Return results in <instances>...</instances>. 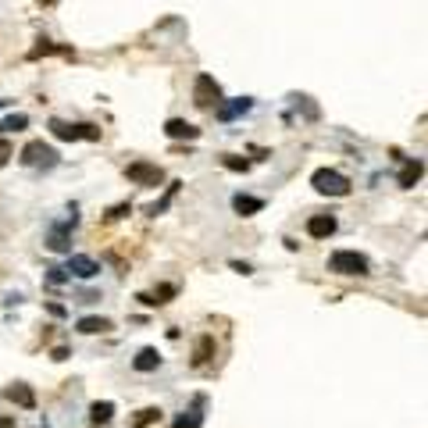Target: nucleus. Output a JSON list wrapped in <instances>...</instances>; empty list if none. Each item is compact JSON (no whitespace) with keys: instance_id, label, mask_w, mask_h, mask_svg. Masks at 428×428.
I'll return each instance as SVG.
<instances>
[{"instance_id":"6","label":"nucleus","mask_w":428,"mask_h":428,"mask_svg":"<svg viewBox=\"0 0 428 428\" xmlns=\"http://www.w3.org/2000/svg\"><path fill=\"white\" fill-rule=\"evenodd\" d=\"M125 175L136 186H157L160 179H165V172H160L157 165H150V160H132V165L125 168Z\"/></svg>"},{"instance_id":"10","label":"nucleus","mask_w":428,"mask_h":428,"mask_svg":"<svg viewBox=\"0 0 428 428\" xmlns=\"http://www.w3.org/2000/svg\"><path fill=\"white\" fill-rule=\"evenodd\" d=\"M4 400H11V403H18V407H25V410H32V407H36V393H32L25 382L8 386V389H4Z\"/></svg>"},{"instance_id":"8","label":"nucleus","mask_w":428,"mask_h":428,"mask_svg":"<svg viewBox=\"0 0 428 428\" xmlns=\"http://www.w3.org/2000/svg\"><path fill=\"white\" fill-rule=\"evenodd\" d=\"M203 407H207V396L196 393L193 403H189V410H182V417L175 421V428H200L203 424Z\"/></svg>"},{"instance_id":"28","label":"nucleus","mask_w":428,"mask_h":428,"mask_svg":"<svg viewBox=\"0 0 428 428\" xmlns=\"http://www.w3.org/2000/svg\"><path fill=\"white\" fill-rule=\"evenodd\" d=\"M125 210H129V203H122V207H111V214H107V218H122Z\"/></svg>"},{"instance_id":"26","label":"nucleus","mask_w":428,"mask_h":428,"mask_svg":"<svg viewBox=\"0 0 428 428\" xmlns=\"http://www.w3.org/2000/svg\"><path fill=\"white\" fill-rule=\"evenodd\" d=\"M8 157H11V143H8V139H0V168L8 165Z\"/></svg>"},{"instance_id":"15","label":"nucleus","mask_w":428,"mask_h":428,"mask_svg":"<svg viewBox=\"0 0 428 428\" xmlns=\"http://www.w3.org/2000/svg\"><path fill=\"white\" fill-rule=\"evenodd\" d=\"M210 357H214V336H200L193 346V367H203Z\"/></svg>"},{"instance_id":"29","label":"nucleus","mask_w":428,"mask_h":428,"mask_svg":"<svg viewBox=\"0 0 428 428\" xmlns=\"http://www.w3.org/2000/svg\"><path fill=\"white\" fill-rule=\"evenodd\" d=\"M0 428H18V424H15L11 417H0Z\"/></svg>"},{"instance_id":"16","label":"nucleus","mask_w":428,"mask_h":428,"mask_svg":"<svg viewBox=\"0 0 428 428\" xmlns=\"http://www.w3.org/2000/svg\"><path fill=\"white\" fill-rule=\"evenodd\" d=\"M89 417H93V424H107L115 417V403L111 400H96V403H89Z\"/></svg>"},{"instance_id":"23","label":"nucleus","mask_w":428,"mask_h":428,"mask_svg":"<svg viewBox=\"0 0 428 428\" xmlns=\"http://www.w3.org/2000/svg\"><path fill=\"white\" fill-rule=\"evenodd\" d=\"M25 125H29V118H25V115H11V118H4V125H0V129L18 132V129H25Z\"/></svg>"},{"instance_id":"18","label":"nucleus","mask_w":428,"mask_h":428,"mask_svg":"<svg viewBox=\"0 0 428 428\" xmlns=\"http://www.w3.org/2000/svg\"><path fill=\"white\" fill-rule=\"evenodd\" d=\"M157 364H160V353H157L153 346H143V350L136 353V360H132V367H136V371H153Z\"/></svg>"},{"instance_id":"31","label":"nucleus","mask_w":428,"mask_h":428,"mask_svg":"<svg viewBox=\"0 0 428 428\" xmlns=\"http://www.w3.org/2000/svg\"><path fill=\"white\" fill-rule=\"evenodd\" d=\"M4 103H8V100H0V107H4Z\"/></svg>"},{"instance_id":"22","label":"nucleus","mask_w":428,"mask_h":428,"mask_svg":"<svg viewBox=\"0 0 428 428\" xmlns=\"http://www.w3.org/2000/svg\"><path fill=\"white\" fill-rule=\"evenodd\" d=\"M46 246H50L54 253H65V250H68V232H65V229H54L50 239H46Z\"/></svg>"},{"instance_id":"7","label":"nucleus","mask_w":428,"mask_h":428,"mask_svg":"<svg viewBox=\"0 0 428 428\" xmlns=\"http://www.w3.org/2000/svg\"><path fill=\"white\" fill-rule=\"evenodd\" d=\"M336 214H314V218H307V236L310 239H329L336 232Z\"/></svg>"},{"instance_id":"14","label":"nucleus","mask_w":428,"mask_h":428,"mask_svg":"<svg viewBox=\"0 0 428 428\" xmlns=\"http://www.w3.org/2000/svg\"><path fill=\"white\" fill-rule=\"evenodd\" d=\"M165 132H168L172 139H196V136H200V129L189 125V122H182V118H172V122L165 125Z\"/></svg>"},{"instance_id":"13","label":"nucleus","mask_w":428,"mask_h":428,"mask_svg":"<svg viewBox=\"0 0 428 428\" xmlns=\"http://www.w3.org/2000/svg\"><path fill=\"white\" fill-rule=\"evenodd\" d=\"M82 336H96V332H111V317H79V325H75Z\"/></svg>"},{"instance_id":"2","label":"nucleus","mask_w":428,"mask_h":428,"mask_svg":"<svg viewBox=\"0 0 428 428\" xmlns=\"http://www.w3.org/2000/svg\"><path fill=\"white\" fill-rule=\"evenodd\" d=\"M310 186L317 193H325V196H346L350 193V179L343 172H336V168H317L310 175Z\"/></svg>"},{"instance_id":"30","label":"nucleus","mask_w":428,"mask_h":428,"mask_svg":"<svg viewBox=\"0 0 428 428\" xmlns=\"http://www.w3.org/2000/svg\"><path fill=\"white\" fill-rule=\"evenodd\" d=\"M39 4H54V0H39Z\"/></svg>"},{"instance_id":"17","label":"nucleus","mask_w":428,"mask_h":428,"mask_svg":"<svg viewBox=\"0 0 428 428\" xmlns=\"http://www.w3.org/2000/svg\"><path fill=\"white\" fill-rule=\"evenodd\" d=\"M160 407H143V410H136V417L129 421V428H150V424H157L160 421Z\"/></svg>"},{"instance_id":"20","label":"nucleus","mask_w":428,"mask_h":428,"mask_svg":"<svg viewBox=\"0 0 428 428\" xmlns=\"http://www.w3.org/2000/svg\"><path fill=\"white\" fill-rule=\"evenodd\" d=\"M421 172H424V165H421V160H407V165H403V172H400V186H414L417 179H421Z\"/></svg>"},{"instance_id":"4","label":"nucleus","mask_w":428,"mask_h":428,"mask_svg":"<svg viewBox=\"0 0 428 428\" xmlns=\"http://www.w3.org/2000/svg\"><path fill=\"white\" fill-rule=\"evenodd\" d=\"M193 103L196 107H222V86L214 82V75L200 72L193 82Z\"/></svg>"},{"instance_id":"21","label":"nucleus","mask_w":428,"mask_h":428,"mask_svg":"<svg viewBox=\"0 0 428 428\" xmlns=\"http://www.w3.org/2000/svg\"><path fill=\"white\" fill-rule=\"evenodd\" d=\"M175 193H179V182H172V186H168V193H165V196H160V200H157V203H153V207H150V210H146V214H150V218H157V214H165V210H168V203H172V196H175Z\"/></svg>"},{"instance_id":"19","label":"nucleus","mask_w":428,"mask_h":428,"mask_svg":"<svg viewBox=\"0 0 428 428\" xmlns=\"http://www.w3.org/2000/svg\"><path fill=\"white\" fill-rule=\"evenodd\" d=\"M232 207H236V214H243V218H250V214H257V210H264V200H257V196H236L232 200Z\"/></svg>"},{"instance_id":"3","label":"nucleus","mask_w":428,"mask_h":428,"mask_svg":"<svg viewBox=\"0 0 428 428\" xmlns=\"http://www.w3.org/2000/svg\"><path fill=\"white\" fill-rule=\"evenodd\" d=\"M22 165L25 168H54L58 165V153H54V146H46L43 139H32L22 146Z\"/></svg>"},{"instance_id":"27","label":"nucleus","mask_w":428,"mask_h":428,"mask_svg":"<svg viewBox=\"0 0 428 428\" xmlns=\"http://www.w3.org/2000/svg\"><path fill=\"white\" fill-rule=\"evenodd\" d=\"M232 268H236L239 275H250V272H253V268H250V264H243V260H232Z\"/></svg>"},{"instance_id":"1","label":"nucleus","mask_w":428,"mask_h":428,"mask_svg":"<svg viewBox=\"0 0 428 428\" xmlns=\"http://www.w3.org/2000/svg\"><path fill=\"white\" fill-rule=\"evenodd\" d=\"M329 272H336V275H371V264L357 250H336L329 257Z\"/></svg>"},{"instance_id":"9","label":"nucleus","mask_w":428,"mask_h":428,"mask_svg":"<svg viewBox=\"0 0 428 428\" xmlns=\"http://www.w3.org/2000/svg\"><path fill=\"white\" fill-rule=\"evenodd\" d=\"M65 272L68 275H79V279H93V275H100V264L93 257H86V253H75V257H68Z\"/></svg>"},{"instance_id":"12","label":"nucleus","mask_w":428,"mask_h":428,"mask_svg":"<svg viewBox=\"0 0 428 428\" xmlns=\"http://www.w3.org/2000/svg\"><path fill=\"white\" fill-rule=\"evenodd\" d=\"M253 107V100L250 96H239V100H232V103H225V107H218V118L222 122H232V118H239V115H246Z\"/></svg>"},{"instance_id":"25","label":"nucleus","mask_w":428,"mask_h":428,"mask_svg":"<svg viewBox=\"0 0 428 428\" xmlns=\"http://www.w3.org/2000/svg\"><path fill=\"white\" fill-rule=\"evenodd\" d=\"M225 168H232V172H246L250 165H246V160H239V157H225Z\"/></svg>"},{"instance_id":"11","label":"nucleus","mask_w":428,"mask_h":428,"mask_svg":"<svg viewBox=\"0 0 428 428\" xmlns=\"http://www.w3.org/2000/svg\"><path fill=\"white\" fill-rule=\"evenodd\" d=\"M175 293H179L175 286H157L153 293H139L136 300H139V303H146V307H160V303H168Z\"/></svg>"},{"instance_id":"5","label":"nucleus","mask_w":428,"mask_h":428,"mask_svg":"<svg viewBox=\"0 0 428 428\" xmlns=\"http://www.w3.org/2000/svg\"><path fill=\"white\" fill-rule=\"evenodd\" d=\"M50 132L58 136V139H65V143H75V139H100V129H96V125H86V122L72 125V122H61V118H50Z\"/></svg>"},{"instance_id":"24","label":"nucleus","mask_w":428,"mask_h":428,"mask_svg":"<svg viewBox=\"0 0 428 428\" xmlns=\"http://www.w3.org/2000/svg\"><path fill=\"white\" fill-rule=\"evenodd\" d=\"M68 279V272H65V268H50V275H46V282H54V286H61Z\"/></svg>"}]
</instances>
